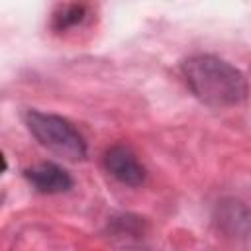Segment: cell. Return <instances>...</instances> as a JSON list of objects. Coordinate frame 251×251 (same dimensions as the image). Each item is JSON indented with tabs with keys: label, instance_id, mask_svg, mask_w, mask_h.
I'll use <instances>...</instances> for the list:
<instances>
[{
	"label": "cell",
	"instance_id": "cell-1",
	"mask_svg": "<svg viewBox=\"0 0 251 251\" xmlns=\"http://www.w3.org/2000/svg\"><path fill=\"white\" fill-rule=\"evenodd\" d=\"M180 73L192 94L214 108L237 106L249 94L245 75L216 55H192L182 61Z\"/></svg>",
	"mask_w": 251,
	"mask_h": 251
},
{
	"label": "cell",
	"instance_id": "cell-2",
	"mask_svg": "<svg viewBox=\"0 0 251 251\" xmlns=\"http://www.w3.org/2000/svg\"><path fill=\"white\" fill-rule=\"evenodd\" d=\"M25 126L43 147H47L51 153L63 159L78 161L86 155V141L80 135V131L69 120L57 114L27 110Z\"/></svg>",
	"mask_w": 251,
	"mask_h": 251
},
{
	"label": "cell",
	"instance_id": "cell-3",
	"mask_svg": "<svg viewBox=\"0 0 251 251\" xmlns=\"http://www.w3.org/2000/svg\"><path fill=\"white\" fill-rule=\"evenodd\" d=\"M104 167L106 171L127 186H139L143 184L147 171L135 157V153L126 145H114L104 153Z\"/></svg>",
	"mask_w": 251,
	"mask_h": 251
},
{
	"label": "cell",
	"instance_id": "cell-4",
	"mask_svg": "<svg viewBox=\"0 0 251 251\" xmlns=\"http://www.w3.org/2000/svg\"><path fill=\"white\" fill-rule=\"evenodd\" d=\"M218 227L231 237H251V208L243 202L227 198L216 206Z\"/></svg>",
	"mask_w": 251,
	"mask_h": 251
},
{
	"label": "cell",
	"instance_id": "cell-5",
	"mask_svg": "<svg viewBox=\"0 0 251 251\" xmlns=\"http://www.w3.org/2000/svg\"><path fill=\"white\" fill-rule=\"evenodd\" d=\"M29 184L41 194H63L73 188V176L55 163H39L25 171Z\"/></svg>",
	"mask_w": 251,
	"mask_h": 251
},
{
	"label": "cell",
	"instance_id": "cell-6",
	"mask_svg": "<svg viewBox=\"0 0 251 251\" xmlns=\"http://www.w3.org/2000/svg\"><path fill=\"white\" fill-rule=\"evenodd\" d=\"M145 235V224L143 218L131 216V214H124L118 218H112L110 222V237L114 239H122L126 245L139 241Z\"/></svg>",
	"mask_w": 251,
	"mask_h": 251
},
{
	"label": "cell",
	"instance_id": "cell-7",
	"mask_svg": "<svg viewBox=\"0 0 251 251\" xmlns=\"http://www.w3.org/2000/svg\"><path fill=\"white\" fill-rule=\"evenodd\" d=\"M88 16V8L84 4H65L53 14V27L57 31H65L69 27L80 25Z\"/></svg>",
	"mask_w": 251,
	"mask_h": 251
}]
</instances>
